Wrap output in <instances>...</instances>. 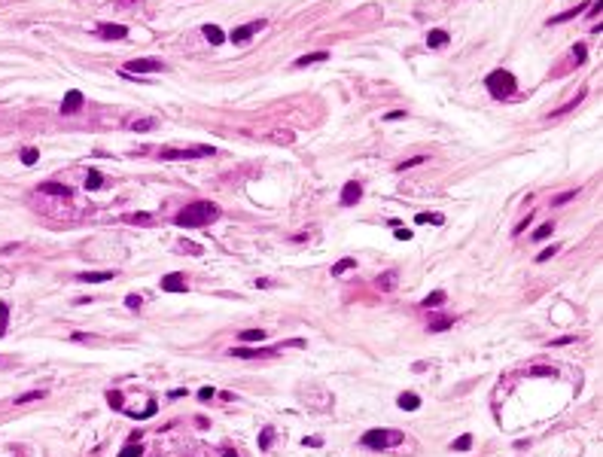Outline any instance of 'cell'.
I'll use <instances>...</instances> for the list:
<instances>
[{
	"label": "cell",
	"mask_w": 603,
	"mask_h": 457,
	"mask_svg": "<svg viewBox=\"0 0 603 457\" xmlns=\"http://www.w3.org/2000/svg\"><path fill=\"white\" fill-rule=\"evenodd\" d=\"M214 220H220V207L210 204V201L186 204V207L174 217V223H177L180 229H201V226H210Z\"/></svg>",
	"instance_id": "1"
},
{
	"label": "cell",
	"mask_w": 603,
	"mask_h": 457,
	"mask_svg": "<svg viewBox=\"0 0 603 457\" xmlns=\"http://www.w3.org/2000/svg\"><path fill=\"white\" fill-rule=\"evenodd\" d=\"M485 85H488V92L494 95V98H512L515 95V88H518V79L509 73V70H503V67H497V70H491L488 73V79H485Z\"/></svg>",
	"instance_id": "2"
},
{
	"label": "cell",
	"mask_w": 603,
	"mask_h": 457,
	"mask_svg": "<svg viewBox=\"0 0 603 457\" xmlns=\"http://www.w3.org/2000/svg\"><path fill=\"white\" fill-rule=\"evenodd\" d=\"M405 436L402 433H396V430H366L363 433V439H359V445L363 448H375V451H381V448H393V445H399Z\"/></svg>",
	"instance_id": "3"
},
{
	"label": "cell",
	"mask_w": 603,
	"mask_h": 457,
	"mask_svg": "<svg viewBox=\"0 0 603 457\" xmlns=\"http://www.w3.org/2000/svg\"><path fill=\"white\" fill-rule=\"evenodd\" d=\"M204 156H217V149L214 146H186V149L165 146V149H159V159H165V162H186V159H204Z\"/></svg>",
	"instance_id": "4"
},
{
	"label": "cell",
	"mask_w": 603,
	"mask_h": 457,
	"mask_svg": "<svg viewBox=\"0 0 603 457\" xmlns=\"http://www.w3.org/2000/svg\"><path fill=\"white\" fill-rule=\"evenodd\" d=\"M159 70H165L162 58H134V61H128V64L122 67V73H125V76H140V73H159Z\"/></svg>",
	"instance_id": "5"
},
{
	"label": "cell",
	"mask_w": 603,
	"mask_h": 457,
	"mask_svg": "<svg viewBox=\"0 0 603 457\" xmlns=\"http://www.w3.org/2000/svg\"><path fill=\"white\" fill-rule=\"evenodd\" d=\"M265 27V18H256V21H250V24H241V27H235L232 34H229V40L232 43H247L253 34H259Z\"/></svg>",
	"instance_id": "6"
},
{
	"label": "cell",
	"mask_w": 603,
	"mask_h": 457,
	"mask_svg": "<svg viewBox=\"0 0 603 457\" xmlns=\"http://www.w3.org/2000/svg\"><path fill=\"white\" fill-rule=\"evenodd\" d=\"M281 351V345H275V348H235V351H229L232 357H238V360H259V357H272V354H278Z\"/></svg>",
	"instance_id": "7"
},
{
	"label": "cell",
	"mask_w": 603,
	"mask_h": 457,
	"mask_svg": "<svg viewBox=\"0 0 603 457\" xmlns=\"http://www.w3.org/2000/svg\"><path fill=\"white\" fill-rule=\"evenodd\" d=\"M82 92L79 88H70L67 95H64V101H61V113L64 116H73V113H79V107H82Z\"/></svg>",
	"instance_id": "8"
},
{
	"label": "cell",
	"mask_w": 603,
	"mask_h": 457,
	"mask_svg": "<svg viewBox=\"0 0 603 457\" xmlns=\"http://www.w3.org/2000/svg\"><path fill=\"white\" fill-rule=\"evenodd\" d=\"M359 198H363V186H359L356 180H347L344 189H341V204H344V207H353Z\"/></svg>",
	"instance_id": "9"
},
{
	"label": "cell",
	"mask_w": 603,
	"mask_h": 457,
	"mask_svg": "<svg viewBox=\"0 0 603 457\" xmlns=\"http://www.w3.org/2000/svg\"><path fill=\"white\" fill-rule=\"evenodd\" d=\"M98 34H101L104 40H125V37H128V27H125V24H110V21H101V24H98Z\"/></svg>",
	"instance_id": "10"
},
{
	"label": "cell",
	"mask_w": 603,
	"mask_h": 457,
	"mask_svg": "<svg viewBox=\"0 0 603 457\" xmlns=\"http://www.w3.org/2000/svg\"><path fill=\"white\" fill-rule=\"evenodd\" d=\"M162 290H165V293H186V278H183L180 271L165 275V278H162Z\"/></svg>",
	"instance_id": "11"
},
{
	"label": "cell",
	"mask_w": 603,
	"mask_h": 457,
	"mask_svg": "<svg viewBox=\"0 0 603 457\" xmlns=\"http://www.w3.org/2000/svg\"><path fill=\"white\" fill-rule=\"evenodd\" d=\"M448 40H451V34L442 31V27H436V31L427 34V46H430V49H442V46H448Z\"/></svg>",
	"instance_id": "12"
},
{
	"label": "cell",
	"mask_w": 603,
	"mask_h": 457,
	"mask_svg": "<svg viewBox=\"0 0 603 457\" xmlns=\"http://www.w3.org/2000/svg\"><path fill=\"white\" fill-rule=\"evenodd\" d=\"M110 278H116V275H113V271H82V275H76L79 284H104V281H110Z\"/></svg>",
	"instance_id": "13"
},
{
	"label": "cell",
	"mask_w": 603,
	"mask_h": 457,
	"mask_svg": "<svg viewBox=\"0 0 603 457\" xmlns=\"http://www.w3.org/2000/svg\"><path fill=\"white\" fill-rule=\"evenodd\" d=\"M329 58V52L326 49H320V52H308V55H302L296 58V67H308V64H320V61H326Z\"/></svg>",
	"instance_id": "14"
},
{
	"label": "cell",
	"mask_w": 603,
	"mask_h": 457,
	"mask_svg": "<svg viewBox=\"0 0 603 457\" xmlns=\"http://www.w3.org/2000/svg\"><path fill=\"white\" fill-rule=\"evenodd\" d=\"M582 9H588V3H579L576 9H567V12H561V15H552V18H549V24H561V21H570V18H576V15H579Z\"/></svg>",
	"instance_id": "15"
},
{
	"label": "cell",
	"mask_w": 603,
	"mask_h": 457,
	"mask_svg": "<svg viewBox=\"0 0 603 457\" xmlns=\"http://www.w3.org/2000/svg\"><path fill=\"white\" fill-rule=\"evenodd\" d=\"M201 34H204V37H207V40H210L214 46H220V43H226V34H223V31H220L217 24H204V27H201Z\"/></svg>",
	"instance_id": "16"
},
{
	"label": "cell",
	"mask_w": 603,
	"mask_h": 457,
	"mask_svg": "<svg viewBox=\"0 0 603 457\" xmlns=\"http://www.w3.org/2000/svg\"><path fill=\"white\" fill-rule=\"evenodd\" d=\"M350 268H356V259H353V256H344V259H338V262L332 265V278H341V275L350 271Z\"/></svg>",
	"instance_id": "17"
},
{
	"label": "cell",
	"mask_w": 603,
	"mask_h": 457,
	"mask_svg": "<svg viewBox=\"0 0 603 457\" xmlns=\"http://www.w3.org/2000/svg\"><path fill=\"white\" fill-rule=\"evenodd\" d=\"M399 409H405V412L420 409V397H417V393H402V397H399Z\"/></svg>",
	"instance_id": "18"
},
{
	"label": "cell",
	"mask_w": 603,
	"mask_h": 457,
	"mask_svg": "<svg viewBox=\"0 0 603 457\" xmlns=\"http://www.w3.org/2000/svg\"><path fill=\"white\" fill-rule=\"evenodd\" d=\"M442 302H445V290H433L420 305H424V308H442Z\"/></svg>",
	"instance_id": "19"
},
{
	"label": "cell",
	"mask_w": 603,
	"mask_h": 457,
	"mask_svg": "<svg viewBox=\"0 0 603 457\" xmlns=\"http://www.w3.org/2000/svg\"><path fill=\"white\" fill-rule=\"evenodd\" d=\"M414 223H417V226H427V223L442 226V223H445V217H442V214H417V217H414Z\"/></svg>",
	"instance_id": "20"
},
{
	"label": "cell",
	"mask_w": 603,
	"mask_h": 457,
	"mask_svg": "<svg viewBox=\"0 0 603 457\" xmlns=\"http://www.w3.org/2000/svg\"><path fill=\"white\" fill-rule=\"evenodd\" d=\"M396 287V271H384L381 278H378V290H384V293H390Z\"/></svg>",
	"instance_id": "21"
},
{
	"label": "cell",
	"mask_w": 603,
	"mask_h": 457,
	"mask_svg": "<svg viewBox=\"0 0 603 457\" xmlns=\"http://www.w3.org/2000/svg\"><path fill=\"white\" fill-rule=\"evenodd\" d=\"M101 183H104V177H101V171H95V168H88V174H85V189H101Z\"/></svg>",
	"instance_id": "22"
},
{
	"label": "cell",
	"mask_w": 603,
	"mask_h": 457,
	"mask_svg": "<svg viewBox=\"0 0 603 457\" xmlns=\"http://www.w3.org/2000/svg\"><path fill=\"white\" fill-rule=\"evenodd\" d=\"M43 397H46V390H31V393L15 397V406H27V403H34V400H43Z\"/></svg>",
	"instance_id": "23"
},
{
	"label": "cell",
	"mask_w": 603,
	"mask_h": 457,
	"mask_svg": "<svg viewBox=\"0 0 603 457\" xmlns=\"http://www.w3.org/2000/svg\"><path fill=\"white\" fill-rule=\"evenodd\" d=\"M427 162V156H414V159H405V162H399L396 165V171L402 174V171H408V168H417V165H424Z\"/></svg>",
	"instance_id": "24"
},
{
	"label": "cell",
	"mask_w": 603,
	"mask_h": 457,
	"mask_svg": "<svg viewBox=\"0 0 603 457\" xmlns=\"http://www.w3.org/2000/svg\"><path fill=\"white\" fill-rule=\"evenodd\" d=\"M576 195H579V189H567V192H561V195H555V198H552V204H555V207H561V204H567V201H573Z\"/></svg>",
	"instance_id": "25"
},
{
	"label": "cell",
	"mask_w": 603,
	"mask_h": 457,
	"mask_svg": "<svg viewBox=\"0 0 603 457\" xmlns=\"http://www.w3.org/2000/svg\"><path fill=\"white\" fill-rule=\"evenodd\" d=\"M448 326H454V320H451V317H439V320H433L427 329H430V332H445Z\"/></svg>",
	"instance_id": "26"
},
{
	"label": "cell",
	"mask_w": 603,
	"mask_h": 457,
	"mask_svg": "<svg viewBox=\"0 0 603 457\" xmlns=\"http://www.w3.org/2000/svg\"><path fill=\"white\" fill-rule=\"evenodd\" d=\"M469 445H472V436H469V433H463V436H457V439L451 442L454 451H469Z\"/></svg>",
	"instance_id": "27"
},
{
	"label": "cell",
	"mask_w": 603,
	"mask_h": 457,
	"mask_svg": "<svg viewBox=\"0 0 603 457\" xmlns=\"http://www.w3.org/2000/svg\"><path fill=\"white\" fill-rule=\"evenodd\" d=\"M582 98H585V92H579V95H576V98H573L570 104H564V107H558V110H555L552 116H564V113H570V110H573L576 104H582Z\"/></svg>",
	"instance_id": "28"
},
{
	"label": "cell",
	"mask_w": 603,
	"mask_h": 457,
	"mask_svg": "<svg viewBox=\"0 0 603 457\" xmlns=\"http://www.w3.org/2000/svg\"><path fill=\"white\" fill-rule=\"evenodd\" d=\"M265 339V329H244L241 332V342H262Z\"/></svg>",
	"instance_id": "29"
},
{
	"label": "cell",
	"mask_w": 603,
	"mask_h": 457,
	"mask_svg": "<svg viewBox=\"0 0 603 457\" xmlns=\"http://www.w3.org/2000/svg\"><path fill=\"white\" fill-rule=\"evenodd\" d=\"M272 439H275V427H262V433H259V448L265 451V448L272 445Z\"/></svg>",
	"instance_id": "30"
},
{
	"label": "cell",
	"mask_w": 603,
	"mask_h": 457,
	"mask_svg": "<svg viewBox=\"0 0 603 457\" xmlns=\"http://www.w3.org/2000/svg\"><path fill=\"white\" fill-rule=\"evenodd\" d=\"M143 454V448H140V442H128L122 451H119V457H140Z\"/></svg>",
	"instance_id": "31"
},
{
	"label": "cell",
	"mask_w": 603,
	"mask_h": 457,
	"mask_svg": "<svg viewBox=\"0 0 603 457\" xmlns=\"http://www.w3.org/2000/svg\"><path fill=\"white\" fill-rule=\"evenodd\" d=\"M37 159H40V153H37L34 146H24V149H21V162H24V165H37Z\"/></svg>",
	"instance_id": "32"
},
{
	"label": "cell",
	"mask_w": 603,
	"mask_h": 457,
	"mask_svg": "<svg viewBox=\"0 0 603 457\" xmlns=\"http://www.w3.org/2000/svg\"><path fill=\"white\" fill-rule=\"evenodd\" d=\"M149 128H156V119H137V122H131V131H149Z\"/></svg>",
	"instance_id": "33"
},
{
	"label": "cell",
	"mask_w": 603,
	"mask_h": 457,
	"mask_svg": "<svg viewBox=\"0 0 603 457\" xmlns=\"http://www.w3.org/2000/svg\"><path fill=\"white\" fill-rule=\"evenodd\" d=\"M6 320H9V305L0 302V339L6 336Z\"/></svg>",
	"instance_id": "34"
},
{
	"label": "cell",
	"mask_w": 603,
	"mask_h": 457,
	"mask_svg": "<svg viewBox=\"0 0 603 457\" xmlns=\"http://www.w3.org/2000/svg\"><path fill=\"white\" fill-rule=\"evenodd\" d=\"M558 250H561V247H558V244H552V247H546V250H542V253H536V262H549V259H552V256H555V253H558Z\"/></svg>",
	"instance_id": "35"
},
{
	"label": "cell",
	"mask_w": 603,
	"mask_h": 457,
	"mask_svg": "<svg viewBox=\"0 0 603 457\" xmlns=\"http://www.w3.org/2000/svg\"><path fill=\"white\" fill-rule=\"evenodd\" d=\"M585 55H588L585 43H576V46H573V58H576V64H582V61H585Z\"/></svg>",
	"instance_id": "36"
},
{
	"label": "cell",
	"mask_w": 603,
	"mask_h": 457,
	"mask_svg": "<svg viewBox=\"0 0 603 457\" xmlns=\"http://www.w3.org/2000/svg\"><path fill=\"white\" fill-rule=\"evenodd\" d=\"M552 229H555V226H552V223H546V226H539V229L533 232V238H536V241H546V238L552 235Z\"/></svg>",
	"instance_id": "37"
},
{
	"label": "cell",
	"mask_w": 603,
	"mask_h": 457,
	"mask_svg": "<svg viewBox=\"0 0 603 457\" xmlns=\"http://www.w3.org/2000/svg\"><path fill=\"white\" fill-rule=\"evenodd\" d=\"M214 397H217V390H214V387H201V390H198V400H201V403H210Z\"/></svg>",
	"instance_id": "38"
},
{
	"label": "cell",
	"mask_w": 603,
	"mask_h": 457,
	"mask_svg": "<svg viewBox=\"0 0 603 457\" xmlns=\"http://www.w3.org/2000/svg\"><path fill=\"white\" fill-rule=\"evenodd\" d=\"M149 220H153L149 214H131V217H128V223H140V226H146Z\"/></svg>",
	"instance_id": "39"
},
{
	"label": "cell",
	"mask_w": 603,
	"mask_h": 457,
	"mask_svg": "<svg viewBox=\"0 0 603 457\" xmlns=\"http://www.w3.org/2000/svg\"><path fill=\"white\" fill-rule=\"evenodd\" d=\"M140 302H143V299H140V296H137V293H131V296H128V299H125V305H128V308H131V311H137V308H140Z\"/></svg>",
	"instance_id": "40"
},
{
	"label": "cell",
	"mask_w": 603,
	"mask_h": 457,
	"mask_svg": "<svg viewBox=\"0 0 603 457\" xmlns=\"http://www.w3.org/2000/svg\"><path fill=\"white\" fill-rule=\"evenodd\" d=\"M573 342H576V336H561V339L552 342V348H564V345H573Z\"/></svg>",
	"instance_id": "41"
},
{
	"label": "cell",
	"mask_w": 603,
	"mask_h": 457,
	"mask_svg": "<svg viewBox=\"0 0 603 457\" xmlns=\"http://www.w3.org/2000/svg\"><path fill=\"white\" fill-rule=\"evenodd\" d=\"M183 250H189L192 256H198V253H201V247H198V244H192V241H183Z\"/></svg>",
	"instance_id": "42"
},
{
	"label": "cell",
	"mask_w": 603,
	"mask_h": 457,
	"mask_svg": "<svg viewBox=\"0 0 603 457\" xmlns=\"http://www.w3.org/2000/svg\"><path fill=\"white\" fill-rule=\"evenodd\" d=\"M402 116H405V110H393V113H387L384 119H387V122H396V119H402Z\"/></svg>",
	"instance_id": "43"
},
{
	"label": "cell",
	"mask_w": 603,
	"mask_h": 457,
	"mask_svg": "<svg viewBox=\"0 0 603 457\" xmlns=\"http://www.w3.org/2000/svg\"><path fill=\"white\" fill-rule=\"evenodd\" d=\"M530 217H533V214H527V220H521V223H518V226H515V229H512V232H515V235H521V232H524V229H527V223H530Z\"/></svg>",
	"instance_id": "44"
},
{
	"label": "cell",
	"mask_w": 603,
	"mask_h": 457,
	"mask_svg": "<svg viewBox=\"0 0 603 457\" xmlns=\"http://www.w3.org/2000/svg\"><path fill=\"white\" fill-rule=\"evenodd\" d=\"M597 12H603V0H597V3H591V9H588V15H591V18H594Z\"/></svg>",
	"instance_id": "45"
},
{
	"label": "cell",
	"mask_w": 603,
	"mask_h": 457,
	"mask_svg": "<svg viewBox=\"0 0 603 457\" xmlns=\"http://www.w3.org/2000/svg\"><path fill=\"white\" fill-rule=\"evenodd\" d=\"M396 238H399V241H408V238H411V229H396Z\"/></svg>",
	"instance_id": "46"
},
{
	"label": "cell",
	"mask_w": 603,
	"mask_h": 457,
	"mask_svg": "<svg viewBox=\"0 0 603 457\" xmlns=\"http://www.w3.org/2000/svg\"><path fill=\"white\" fill-rule=\"evenodd\" d=\"M180 397H186V387H177V390L168 393V400H180Z\"/></svg>",
	"instance_id": "47"
},
{
	"label": "cell",
	"mask_w": 603,
	"mask_h": 457,
	"mask_svg": "<svg viewBox=\"0 0 603 457\" xmlns=\"http://www.w3.org/2000/svg\"><path fill=\"white\" fill-rule=\"evenodd\" d=\"M110 406H113V409H122V397H119V393H110Z\"/></svg>",
	"instance_id": "48"
},
{
	"label": "cell",
	"mask_w": 603,
	"mask_h": 457,
	"mask_svg": "<svg viewBox=\"0 0 603 457\" xmlns=\"http://www.w3.org/2000/svg\"><path fill=\"white\" fill-rule=\"evenodd\" d=\"M308 445L317 448V445H323V439H320V436H311V439H305V448H308Z\"/></svg>",
	"instance_id": "49"
},
{
	"label": "cell",
	"mask_w": 603,
	"mask_h": 457,
	"mask_svg": "<svg viewBox=\"0 0 603 457\" xmlns=\"http://www.w3.org/2000/svg\"><path fill=\"white\" fill-rule=\"evenodd\" d=\"M533 375H555V369H546V366H536Z\"/></svg>",
	"instance_id": "50"
},
{
	"label": "cell",
	"mask_w": 603,
	"mask_h": 457,
	"mask_svg": "<svg viewBox=\"0 0 603 457\" xmlns=\"http://www.w3.org/2000/svg\"><path fill=\"white\" fill-rule=\"evenodd\" d=\"M275 140H278V143H290V140H293V134H275Z\"/></svg>",
	"instance_id": "51"
},
{
	"label": "cell",
	"mask_w": 603,
	"mask_h": 457,
	"mask_svg": "<svg viewBox=\"0 0 603 457\" xmlns=\"http://www.w3.org/2000/svg\"><path fill=\"white\" fill-rule=\"evenodd\" d=\"M223 457H238V451L235 448H223Z\"/></svg>",
	"instance_id": "52"
},
{
	"label": "cell",
	"mask_w": 603,
	"mask_h": 457,
	"mask_svg": "<svg viewBox=\"0 0 603 457\" xmlns=\"http://www.w3.org/2000/svg\"><path fill=\"white\" fill-rule=\"evenodd\" d=\"M9 363H12L9 357H0V366H9Z\"/></svg>",
	"instance_id": "53"
},
{
	"label": "cell",
	"mask_w": 603,
	"mask_h": 457,
	"mask_svg": "<svg viewBox=\"0 0 603 457\" xmlns=\"http://www.w3.org/2000/svg\"><path fill=\"white\" fill-rule=\"evenodd\" d=\"M125 3H134V6H137V3H140V0H125Z\"/></svg>",
	"instance_id": "54"
}]
</instances>
